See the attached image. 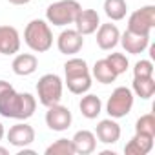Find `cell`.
<instances>
[{
  "instance_id": "obj_1",
  "label": "cell",
  "mask_w": 155,
  "mask_h": 155,
  "mask_svg": "<svg viewBox=\"0 0 155 155\" xmlns=\"http://www.w3.org/2000/svg\"><path fill=\"white\" fill-rule=\"evenodd\" d=\"M37 110V99L31 93H18L11 90L4 97H0V115L6 119H15V120H28L33 117Z\"/></svg>"
},
{
  "instance_id": "obj_2",
  "label": "cell",
  "mask_w": 155,
  "mask_h": 155,
  "mask_svg": "<svg viewBox=\"0 0 155 155\" xmlns=\"http://www.w3.org/2000/svg\"><path fill=\"white\" fill-rule=\"evenodd\" d=\"M24 42L35 53H46L53 46V33L46 20L35 18L24 29Z\"/></svg>"
},
{
  "instance_id": "obj_3",
  "label": "cell",
  "mask_w": 155,
  "mask_h": 155,
  "mask_svg": "<svg viewBox=\"0 0 155 155\" xmlns=\"http://www.w3.org/2000/svg\"><path fill=\"white\" fill-rule=\"evenodd\" d=\"M81 9H82V6L77 0H55L46 9V20H48V24L64 28V26H69L75 22Z\"/></svg>"
},
{
  "instance_id": "obj_4",
  "label": "cell",
  "mask_w": 155,
  "mask_h": 155,
  "mask_svg": "<svg viewBox=\"0 0 155 155\" xmlns=\"http://www.w3.org/2000/svg\"><path fill=\"white\" fill-rule=\"evenodd\" d=\"M62 90H64V82L57 73H46L42 75L38 82H37V97L38 102L46 108L58 104L62 99Z\"/></svg>"
},
{
  "instance_id": "obj_5",
  "label": "cell",
  "mask_w": 155,
  "mask_h": 155,
  "mask_svg": "<svg viewBox=\"0 0 155 155\" xmlns=\"http://www.w3.org/2000/svg\"><path fill=\"white\" fill-rule=\"evenodd\" d=\"M133 108V91L126 86H119L111 91L108 102H106V113L111 119H122L126 117Z\"/></svg>"
},
{
  "instance_id": "obj_6",
  "label": "cell",
  "mask_w": 155,
  "mask_h": 155,
  "mask_svg": "<svg viewBox=\"0 0 155 155\" xmlns=\"http://www.w3.org/2000/svg\"><path fill=\"white\" fill-rule=\"evenodd\" d=\"M153 28H155V6H144L133 11L128 18V29L133 33L150 35Z\"/></svg>"
},
{
  "instance_id": "obj_7",
  "label": "cell",
  "mask_w": 155,
  "mask_h": 155,
  "mask_svg": "<svg viewBox=\"0 0 155 155\" xmlns=\"http://www.w3.org/2000/svg\"><path fill=\"white\" fill-rule=\"evenodd\" d=\"M71 120H73V115L69 108L62 106L60 102L49 106L46 111V126L51 131H66L71 126Z\"/></svg>"
},
{
  "instance_id": "obj_8",
  "label": "cell",
  "mask_w": 155,
  "mask_h": 155,
  "mask_svg": "<svg viewBox=\"0 0 155 155\" xmlns=\"http://www.w3.org/2000/svg\"><path fill=\"white\" fill-rule=\"evenodd\" d=\"M84 46V37L77 29H64L57 38V48L62 55H75Z\"/></svg>"
},
{
  "instance_id": "obj_9",
  "label": "cell",
  "mask_w": 155,
  "mask_h": 155,
  "mask_svg": "<svg viewBox=\"0 0 155 155\" xmlns=\"http://www.w3.org/2000/svg\"><path fill=\"white\" fill-rule=\"evenodd\" d=\"M8 140L11 146L15 148H24V146H29L33 140H35V130L33 126L26 124V122H18L15 126L9 128V131L6 133Z\"/></svg>"
},
{
  "instance_id": "obj_10",
  "label": "cell",
  "mask_w": 155,
  "mask_h": 155,
  "mask_svg": "<svg viewBox=\"0 0 155 155\" xmlns=\"http://www.w3.org/2000/svg\"><path fill=\"white\" fill-rule=\"evenodd\" d=\"M119 42L122 44V48H124L126 53H130V55H139V53H142V51L150 46V35L133 33V31L126 29V31L120 35Z\"/></svg>"
},
{
  "instance_id": "obj_11",
  "label": "cell",
  "mask_w": 155,
  "mask_h": 155,
  "mask_svg": "<svg viewBox=\"0 0 155 155\" xmlns=\"http://www.w3.org/2000/svg\"><path fill=\"white\" fill-rule=\"evenodd\" d=\"M73 24H75L77 31L82 37H86V35H91L97 31V28L101 26V17L95 9H81Z\"/></svg>"
},
{
  "instance_id": "obj_12",
  "label": "cell",
  "mask_w": 155,
  "mask_h": 155,
  "mask_svg": "<svg viewBox=\"0 0 155 155\" xmlns=\"http://www.w3.org/2000/svg\"><path fill=\"white\" fill-rule=\"evenodd\" d=\"M95 137L102 144H115L120 139V126L115 119H102L95 128Z\"/></svg>"
},
{
  "instance_id": "obj_13",
  "label": "cell",
  "mask_w": 155,
  "mask_h": 155,
  "mask_svg": "<svg viewBox=\"0 0 155 155\" xmlns=\"http://www.w3.org/2000/svg\"><path fill=\"white\" fill-rule=\"evenodd\" d=\"M120 38V31L115 24L108 22V24H101L97 28V46L102 51H111Z\"/></svg>"
},
{
  "instance_id": "obj_14",
  "label": "cell",
  "mask_w": 155,
  "mask_h": 155,
  "mask_svg": "<svg viewBox=\"0 0 155 155\" xmlns=\"http://www.w3.org/2000/svg\"><path fill=\"white\" fill-rule=\"evenodd\" d=\"M20 49V35L13 26H0V53L15 55Z\"/></svg>"
},
{
  "instance_id": "obj_15",
  "label": "cell",
  "mask_w": 155,
  "mask_h": 155,
  "mask_svg": "<svg viewBox=\"0 0 155 155\" xmlns=\"http://www.w3.org/2000/svg\"><path fill=\"white\" fill-rule=\"evenodd\" d=\"M71 142H73L75 153H79V155H90L97 148V137L90 130H79L73 135Z\"/></svg>"
},
{
  "instance_id": "obj_16",
  "label": "cell",
  "mask_w": 155,
  "mask_h": 155,
  "mask_svg": "<svg viewBox=\"0 0 155 155\" xmlns=\"http://www.w3.org/2000/svg\"><path fill=\"white\" fill-rule=\"evenodd\" d=\"M11 68H13V73L18 75V77H28V75H33L38 68V58L33 55V53H18L13 62H11Z\"/></svg>"
},
{
  "instance_id": "obj_17",
  "label": "cell",
  "mask_w": 155,
  "mask_h": 155,
  "mask_svg": "<svg viewBox=\"0 0 155 155\" xmlns=\"http://www.w3.org/2000/svg\"><path fill=\"white\" fill-rule=\"evenodd\" d=\"M153 139L150 135H142V133H135L128 144L124 146V153L126 155H148L153 148Z\"/></svg>"
},
{
  "instance_id": "obj_18",
  "label": "cell",
  "mask_w": 155,
  "mask_h": 155,
  "mask_svg": "<svg viewBox=\"0 0 155 155\" xmlns=\"http://www.w3.org/2000/svg\"><path fill=\"white\" fill-rule=\"evenodd\" d=\"M79 110H81L82 117L93 120V119H97V117L101 115V111H102V101H101L97 95L88 93V95H84V97L81 99V102H79Z\"/></svg>"
},
{
  "instance_id": "obj_19",
  "label": "cell",
  "mask_w": 155,
  "mask_h": 155,
  "mask_svg": "<svg viewBox=\"0 0 155 155\" xmlns=\"http://www.w3.org/2000/svg\"><path fill=\"white\" fill-rule=\"evenodd\" d=\"M91 75L90 73H81V75H73L66 77V86L73 95H84L91 88Z\"/></svg>"
},
{
  "instance_id": "obj_20",
  "label": "cell",
  "mask_w": 155,
  "mask_h": 155,
  "mask_svg": "<svg viewBox=\"0 0 155 155\" xmlns=\"http://www.w3.org/2000/svg\"><path fill=\"white\" fill-rule=\"evenodd\" d=\"M91 73H93V77L97 79V82H101V84H111V82H115V79L119 77L113 71V68L110 66V62L106 58L97 60L95 66H93V69H91Z\"/></svg>"
},
{
  "instance_id": "obj_21",
  "label": "cell",
  "mask_w": 155,
  "mask_h": 155,
  "mask_svg": "<svg viewBox=\"0 0 155 155\" xmlns=\"http://www.w3.org/2000/svg\"><path fill=\"white\" fill-rule=\"evenodd\" d=\"M131 91H133L137 97H140L142 101L151 99L153 93H155V81H153V77H142V79H137V77H133Z\"/></svg>"
},
{
  "instance_id": "obj_22",
  "label": "cell",
  "mask_w": 155,
  "mask_h": 155,
  "mask_svg": "<svg viewBox=\"0 0 155 155\" xmlns=\"http://www.w3.org/2000/svg\"><path fill=\"white\" fill-rule=\"evenodd\" d=\"M104 13L113 22L122 20L126 17V13H128L126 0H104Z\"/></svg>"
},
{
  "instance_id": "obj_23",
  "label": "cell",
  "mask_w": 155,
  "mask_h": 155,
  "mask_svg": "<svg viewBox=\"0 0 155 155\" xmlns=\"http://www.w3.org/2000/svg\"><path fill=\"white\" fill-rule=\"evenodd\" d=\"M44 153L46 155H75V148L71 139H58L53 144H49Z\"/></svg>"
},
{
  "instance_id": "obj_24",
  "label": "cell",
  "mask_w": 155,
  "mask_h": 155,
  "mask_svg": "<svg viewBox=\"0 0 155 155\" xmlns=\"http://www.w3.org/2000/svg\"><path fill=\"white\" fill-rule=\"evenodd\" d=\"M135 133H142V135L155 137V115L153 113L140 115L137 119V122H135Z\"/></svg>"
},
{
  "instance_id": "obj_25",
  "label": "cell",
  "mask_w": 155,
  "mask_h": 155,
  "mask_svg": "<svg viewBox=\"0 0 155 155\" xmlns=\"http://www.w3.org/2000/svg\"><path fill=\"white\" fill-rule=\"evenodd\" d=\"M64 73H66V77H73V75H81V73H90V68L84 58L73 57L64 64Z\"/></svg>"
},
{
  "instance_id": "obj_26",
  "label": "cell",
  "mask_w": 155,
  "mask_h": 155,
  "mask_svg": "<svg viewBox=\"0 0 155 155\" xmlns=\"http://www.w3.org/2000/svg\"><path fill=\"white\" fill-rule=\"evenodd\" d=\"M106 60L110 62V66L113 68V71H115L117 75L126 73V69H128V66H130L128 57L122 55V53H110V55L106 57Z\"/></svg>"
},
{
  "instance_id": "obj_27",
  "label": "cell",
  "mask_w": 155,
  "mask_h": 155,
  "mask_svg": "<svg viewBox=\"0 0 155 155\" xmlns=\"http://www.w3.org/2000/svg\"><path fill=\"white\" fill-rule=\"evenodd\" d=\"M153 62L151 60H139L133 68V77L142 79V77H153Z\"/></svg>"
},
{
  "instance_id": "obj_28",
  "label": "cell",
  "mask_w": 155,
  "mask_h": 155,
  "mask_svg": "<svg viewBox=\"0 0 155 155\" xmlns=\"http://www.w3.org/2000/svg\"><path fill=\"white\" fill-rule=\"evenodd\" d=\"M11 90H15V88H13L8 81H0V97H4V95L9 93Z\"/></svg>"
},
{
  "instance_id": "obj_29",
  "label": "cell",
  "mask_w": 155,
  "mask_h": 155,
  "mask_svg": "<svg viewBox=\"0 0 155 155\" xmlns=\"http://www.w3.org/2000/svg\"><path fill=\"white\" fill-rule=\"evenodd\" d=\"M18 155H37V151H35V150H28V148L24 146V148H20Z\"/></svg>"
},
{
  "instance_id": "obj_30",
  "label": "cell",
  "mask_w": 155,
  "mask_h": 155,
  "mask_svg": "<svg viewBox=\"0 0 155 155\" xmlns=\"http://www.w3.org/2000/svg\"><path fill=\"white\" fill-rule=\"evenodd\" d=\"M9 4H13V6H24V4H29L31 0H8Z\"/></svg>"
},
{
  "instance_id": "obj_31",
  "label": "cell",
  "mask_w": 155,
  "mask_h": 155,
  "mask_svg": "<svg viewBox=\"0 0 155 155\" xmlns=\"http://www.w3.org/2000/svg\"><path fill=\"white\" fill-rule=\"evenodd\" d=\"M4 135H6V130H4V124H2V122H0V140H2V139H4Z\"/></svg>"
},
{
  "instance_id": "obj_32",
  "label": "cell",
  "mask_w": 155,
  "mask_h": 155,
  "mask_svg": "<svg viewBox=\"0 0 155 155\" xmlns=\"http://www.w3.org/2000/svg\"><path fill=\"white\" fill-rule=\"evenodd\" d=\"M0 155H9V150L4 148V146H0Z\"/></svg>"
}]
</instances>
